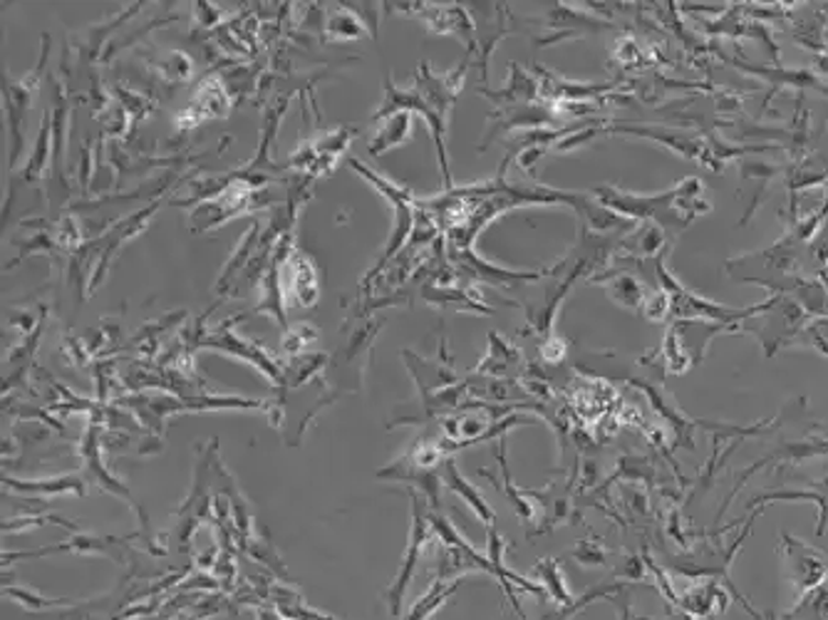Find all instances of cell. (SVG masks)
<instances>
[{
	"instance_id": "1",
	"label": "cell",
	"mask_w": 828,
	"mask_h": 620,
	"mask_svg": "<svg viewBox=\"0 0 828 620\" xmlns=\"http://www.w3.org/2000/svg\"><path fill=\"white\" fill-rule=\"evenodd\" d=\"M782 549L786 556L788 576L802 590L816 588L828 574V561L824 554H818L816 549L804 544L802 539L782 534Z\"/></svg>"
},
{
	"instance_id": "6",
	"label": "cell",
	"mask_w": 828,
	"mask_h": 620,
	"mask_svg": "<svg viewBox=\"0 0 828 620\" xmlns=\"http://www.w3.org/2000/svg\"><path fill=\"white\" fill-rule=\"evenodd\" d=\"M608 290L620 306H628V308H638L640 303H645V298H648L645 290H642V286L638 284V278H632L630 274L612 278Z\"/></svg>"
},
{
	"instance_id": "2",
	"label": "cell",
	"mask_w": 828,
	"mask_h": 620,
	"mask_svg": "<svg viewBox=\"0 0 828 620\" xmlns=\"http://www.w3.org/2000/svg\"><path fill=\"white\" fill-rule=\"evenodd\" d=\"M427 539H430V529H427L424 507H422V501L415 497V507H412V536H409V549H407V554H405L402 568H399L395 586H393V590H389V608H393L395 616L399 613V606H402V598L407 594L409 580H412L417 558H420L422 546L427 544Z\"/></svg>"
},
{
	"instance_id": "4",
	"label": "cell",
	"mask_w": 828,
	"mask_h": 620,
	"mask_svg": "<svg viewBox=\"0 0 828 620\" xmlns=\"http://www.w3.org/2000/svg\"><path fill=\"white\" fill-rule=\"evenodd\" d=\"M412 132V112H393L387 114V122L379 124V130L375 134V140L369 142V152L373 154H383L393 147H399Z\"/></svg>"
},
{
	"instance_id": "7",
	"label": "cell",
	"mask_w": 828,
	"mask_h": 620,
	"mask_svg": "<svg viewBox=\"0 0 828 620\" xmlns=\"http://www.w3.org/2000/svg\"><path fill=\"white\" fill-rule=\"evenodd\" d=\"M802 333L808 343L818 347L824 355H828V315H818L814 321H808L802 328Z\"/></svg>"
},
{
	"instance_id": "3",
	"label": "cell",
	"mask_w": 828,
	"mask_h": 620,
	"mask_svg": "<svg viewBox=\"0 0 828 620\" xmlns=\"http://www.w3.org/2000/svg\"><path fill=\"white\" fill-rule=\"evenodd\" d=\"M766 501H816L818 503V534H824L826 524H828V477L812 481L808 489H776V491H766L762 497H757L752 501V507L757 503H766Z\"/></svg>"
},
{
	"instance_id": "8",
	"label": "cell",
	"mask_w": 828,
	"mask_h": 620,
	"mask_svg": "<svg viewBox=\"0 0 828 620\" xmlns=\"http://www.w3.org/2000/svg\"><path fill=\"white\" fill-rule=\"evenodd\" d=\"M452 590H454V588H442V586H437V588H434V594H430L427 598H422L420 604L415 606V613L409 616L407 620H424V618H430V616L434 613V608H440V606L444 604V598L450 596Z\"/></svg>"
},
{
	"instance_id": "5",
	"label": "cell",
	"mask_w": 828,
	"mask_h": 620,
	"mask_svg": "<svg viewBox=\"0 0 828 620\" xmlns=\"http://www.w3.org/2000/svg\"><path fill=\"white\" fill-rule=\"evenodd\" d=\"M444 479L446 484H450V489H454V494H460V497L470 503V507L479 513V519L484 521V524H494L496 513L489 509V503H486L482 499V494L476 491L470 481H466L462 477V472L456 469V464L452 460H444Z\"/></svg>"
}]
</instances>
